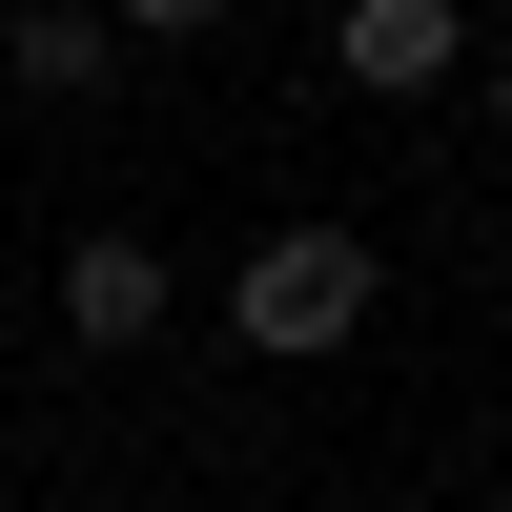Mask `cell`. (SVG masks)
<instances>
[{
    "mask_svg": "<svg viewBox=\"0 0 512 512\" xmlns=\"http://www.w3.org/2000/svg\"><path fill=\"white\" fill-rule=\"evenodd\" d=\"M205 308H226V349H246V369H328V349H369L390 267H369V226H246Z\"/></svg>",
    "mask_w": 512,
    "mask_h": 512,
    "instance_id": "obj_1",
    "label": "cell"
},
{
    "mask_svg": "<svg viewBox=\"0 0 512 512\" xmlns=\"http://www.w3.org/2000/svg\"><path fill=\"white\" fill-rule=\"evenodd\" d=\"M328 62H349L369 103H451V82H472V0H349Z\"/></svg>",
    "mask_w": 512,
    "mask_h": 512,
    "instance_id": "obj_2",
    "label": "cell"
},
{
    "mask_svg": "<svg viewBox=\"0 0 512 512\" xmlns=\"http://www.w3.org/2000/svg\"><path fill=\"white\" fill-rule=\"evenodd\" d=\"M164 308H185V267H164L144 226H82L62 246V349H144Z\"/></svg>",
    "mask_w": 512,
    "mask_h": 512,
    "instance_id": "obj_3",
    "label": "cell"
},
{
    "mask_svg": "<svg viewBox=\"0 0 512 512\" xmlns=\"http://www.w3.org/2000/svg\"><path fill=\"white\" fill-rule=\"evenodd\" d=\"M103 62H123V21H103V0H0V82H21V103H82Z\"/></svg>",
    "mask_w": 512,
    "mask_h": 512,
    "instance_id": "obj_4",
    "label": "cell"
},
{
    "mask_svg": "<svg viewBox=\"0 0 512 512\" xmlns=\"http://www.w3.org/2000/svg\"><path fill=\"white\" fill-rule=\"evenodd\" d=\"M103 21H123V41H226L246 0H103Z\"/></svg>",
    "mask_w": 512,
    "mask_h": 512,
    "instance_id": "obj_5",
    "label": "cell"
},
{
    "mask_svg": "<svg viewBox=\"0 0 512 512\" xmlns=\"http://www.w3.org/2000/svg\"><path fill=\"white\" fill-rule=\"evenodd\" d=\"M472 103H492V144H512V41H492V62H472Z\"/></svg>",
    "mask_w": 512,
    "mask_h": 512,
    "instance_id": "obj_6",
    "label": "cell"
},
{
    "mask_svg": "<svg viewBox=\"0 0 512 512\" xmlns=\"http://www.w3.org/2000/svg\"><path fill=\"white\" fill-rule=\"evenodd\" d=\"M492 21H512V0H492Z\"/></svg>",
    "mask_w": 512,
    "mask_h": 512,
    "instance_id": "obj_7",
    "label": "cell"
}]
</instances>
